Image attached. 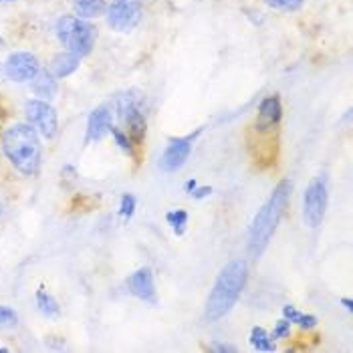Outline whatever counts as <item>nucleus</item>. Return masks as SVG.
Listing matches in <instances>:
<instances>
[{"instance_id":"obj_1","label":"nucleus","mask_w":353,"mask_h":353,"mask_svg":"<svg viewBox=\"0 0 353 353\" xmlns=\"http://www.w3.org/2000/svg\"><path fill=\"white\" fill-rule=\"evenodd\" d=\"M291 192H293V184L289 180L279 182V186L272 190L271 198L265 202V206L259 210V214L252 220L250 234H248V252L252 259H259L271 243L272 234H274L281 218L285 214V208L289 204Z\"/></svg>"},{"instance_id":"obj_2","label":"nucleus","mask_w":353,"mask_h":353,"mask_svg":"<svg viewBox=\"0 0 353 353\" xmlns=\"http://www.w3.org/2000/svg\"><path fill=\"white\" fill-rule=\"evenodd\" d=\"M6 160L25 176H37L41 168V139L30 123H14L2 134Z\"/></svg>"},{"instance_id":"obj_3","label":"nucleus","mask_w":353,"mask_h":353,"mask_svg":"<svg viewBox=\"0 0 353 353\" xmlns=\"http://www.w3.org/2000/svg\"><path fill=\"white\" fill-rule=\"evenodd\" d=\"M246 276H248V267L243 259H234L226 263V267L218 274L216 283L206 301L208 321H218L230 313V309L241 299V293L246 285Z\"/></svg>"},{"instance_id":"obj_4","label":"nucleus","mask_w":353,"mask_h":353,"mask_svg":"<svg viewBox=\"0 0 353 353\" xmlns=\"http://www.w3.org/2000/svg\"><path fill=\"white\" fill-rule=\"evenodd\" d=\"M57 39L65 47V51H71L77 57L91 54L95 41H97V28L89 21H83L79 17H61L57 21Z\"/></svg>"},{"instance_id":"obj_5","label":"nucleus","mask_w":353,"mask_h":353,"mask_svg":"<svg viewBox=\"0 0 353 353\" xmlns=\"http://www.w3.org/2000/svg\"><path fill=\"white\" fill-rule=\"evenodd\" d=\"M145 97L141 91L132 89V91H123L115 97V109L119 119L125 123V128L130 130L128 136L134 137L136 141H141L145 137Z\"/></svg>"},{"instance_id":"obj_6","label":"nucleus","mask_w":353,"mask_h":353,"mask_svg":"<svg viewBox=\"0 0 353 353\" xmlns=\"http://www.w3.org/2000/svg\"><path fill=\"white\" fill-rule=\"evenodd\" d=\"M327 210V182L323 176L311 180L303 196V218L309 228L321 226Z\"/></svg>"},{"instance_id":"obj_7","label":"nucleus","mask_w":353,"mask_h":353,"mask_svg":"<svg viewBox=\"0 0 353 353\" xmlns=\"http://www.w3.org/2000/svg\"><path fill=\"white\" fill-rule=\"evenodd\" d=\"M143 8L137 0H113L108 4V25L117 32H132L141 23Z\"/></svg>"},{"instance_id":"obj_8","label":"nucleus","mask_w":353,"mask_h":353,"mask_svg":"<svg viewBox=\"0 0 353 353\" xmlns=\"http://www.w3.org/2000/svg\"><path fill=\"white\" fill-rule=\"evenodd\" d=\"M25 115L28 123L45 137V139H54L59 134V117L53 105L45 99H30L25 103Z\"/></svg>"},{"instance_id":"obj_9","label":"nucleus","mask_w":353,"mask_h":353,"mask_svg":"<svg viewBox=\"0 0 353 353\" xmlns=\"http://www.w3.org/2000/svg\"><path fill=\"white\" fill-rule=\"evenodd\" d=\"M39 71H41V63L37 54L27 53V51L12 53L4 61V75L12 83L32 81Z\"/></svg>"},{"instance_id":"obj_10","label":"nucleus","mask_w":353,"mask_h":353,"mask_svg":"<svg viewBox=\"0 0 353 353\" xmlns=\"http://www.w3.org/2000/svg\"><path fill=\"white\" fill-rule=\"evenodd\" d=\"M198 134H200V130L186 137H174V139H170V143H168V148L163 152L162 160H160L162 172H168V174L178 172L184 163L188 162V158H190L192 154V143H194V139H196Z\"/></svg>"},{"instance_id":"obj_11","label":"nucleus","mask_w":353,"mask_h":353,"mask_svg":"<svg viewBox=\"0 0 353 353\" xmlns=\"http://www.w3.org/2000/svg\"><path fill=\"white\" fill-rule=\"evenodd\" d=\"M128 289H130V293L134 297L145 301L150 305H156V301H158V297H156V285H154V274H152V269H148V267L137 269L130 276Z\"/></svg>"},{"instance_id":"obj_12","label":"nucleus","mask_w":353,"mask_h":353,"mask_svg":"<svg viewBox=\"0 0 353 353\" xmlns=\"http://www.w3.org/2000/svg\"><path fill=\"white\" fill-rule=\"evenodd\" d=\"M113 128V115L105 105L93 109L89 119H87V137H85V143H91V141H99L108 136Z\"/></svg>"},{"instance_id":"obj_13","label":"nucleus","mask_w":353,"mask_h":353,"mask_svg":"<svg viewBox=\"0 0 353 353\" xmlns=\"http://www.w3.org/2000/svg\"><path fill=\"white\" fill-rule=\"evenodd\" d=\"M281 115H283V105H281V99L276 95L271 97H265L259 105V119H256V128L261 130H269L272 125H276L281 121Z\"/></svg>"},{"instance_id":"obj_14","label":"nucleus","mask_w":353,"mask_h":353,"mask_svg":"<svg viewBox=\"0 0 353 353\" xmlns=\"http://www.w3.org/2000/svg\"><path fill=\"white\" fill-rule=\"evenodd\" d=\"M79 63H81V57H77L71 51H61V53H57L51 59L49 71L53 73L57 79H63V77L73 75L79 69Z\"/></svg>"},{"instance_id":"obj_15","label":"nucleus","mask_w":353,"mask_h":353,"mask_svg":"<svg viewBox=\"0 0 353 353\" xmlns=\"http://www.w3.org/2000/svg\"><path fill=\"white\" fill-rule=\"evenodd\" d=\"M30 89L41 99H53L54 95L59 93V83H57V77L49 69H41L34 75V79L30 81Z\"/></svg>"},{"instance_id":"obj_16","label":"nucleus","mask_w":353,"mask_h":353,"mask_svg":"<svg viewBox=\"0 0 353 353\" xmlns=\"http://www.w3.org/2000/svg\"><path fill=\"white\" fill-rule=\"evenodd\" d=\"M73 8L75 14L83 21H91L97 17H103L108 10V2L105 0H73Z\"/></svg>"},{"instance_id":"obj_17","label":"nucleus","mask_w":353,"mask_h":353,"mask_svg":"<svg viewBox=\"0 0 353 353\" xmlns=\"http://www.w3.org/2000/svg\"><path fill=\"white\" fill-rule=\"evenodd\" d=\"M37 307H39V311H41V315H45V317H49V319H54V317H59L61 315V307H59V303L54 299L53 295H49L47 291H37Z\"/></svg>"},{"instance_id":"obj_18","label":"nucleus","mask_w":353,"mask_h":353,"mask_svg":"<svg viewBox=\"0 0 353 353\" xmlns=\"http://www.w3.org/2000/svg\"><path fill=\"white\" fill-rule=\"evenodd\" d=\"M283 315H285V319L289 321V323H297L303 329H313V327L317 325V317H313V315H307V313H301L297 311L293 305H287L285 309H283Z\"/></svg>"},{"instance_id":"obj_19","label":"nucleus","mask_w":353,"mask_h":353,"mask_svg":"<svg viewBox=\"0 0 353 353\" xmlns=\"http://www.w3.org/2000/svg\"><path fill=\"white\" fill-rule=\"evenodd\" d=\"M250 343H252V347L259 350V352H274V350H276L272 337L263 329V327H254V329L250 331Z\"/></svg>"},{"instance_id":"obj_20","label":"nucleus","mask_w":353,"mask_h":353,"mask_svg":"<svg viewBox=\"0 0 353 353\" xmlns=\"http://www.w3.org/2000/svg\"><path fill=\"white\" fill-rule=\"evenodd\" d=\"M165 220H168V224L174 228L176 234H184L186 224H188V212H186V210H172V212H168Z\"/></svg>"},{"instance_id":"obj_21","label":"nucleus","mask_w":353,"mask_h":353,"mask_svg":"<svg viewBox=\"0 0 353 353\" xmlns=\"http://www.w3.org/2000/svg\"><path fill=\"white\" fill-rule=\"evenodd\" d=\"M265 4L283 12H297L299 8H303L305 0H265Z\"/></svg>"},{"instance_id":"obj_22","label":"nucleus","mask_w":353,"mask_h":353,"mask_svg":"<svg viewBox=\"0 0 353 353\" xmlns=\"http://www.w3.org/2000/svg\"><path fill=\"white\" fill-rule=\"evenodd\" d=\"M19 323V315L10 307H0V329H12Z\"/></svg>"},{"instance_id":"obj_23","label":"nucleus","mask_w":353,"mask_h":353,"mask_svg":"<svg viewBox=\"0 0 353 353\" xmlns=\"http://www.w3.org/2000/svg\"><path fill=\"white\" fill-rule=\"evenodd\" d=\"M134 212H136V198L132 194H123L121 206H119V214L125 220H130V218L134 216Z\"/></svg>"},{"instance_id":"obj_24","label":"nucleus","mask_w":353,"mask_h":353,"mask_svg":"<svg viewBox=\"0 0 353 353\" xmlns=\"http://www.w3.org/2000/svg\"><path fill=\"white\" fill-rule=\"evenodd\" d=\"M113 139H115V143L123 150V152H132V137L128 136V134H123L121 130H117V128H111V132H109Z\"/></svg>"},{"instance_id":"obj_25","label":"nucleus","mask_w":353,"mask_h":353,"mask_svg":"<svg viewBox=\"0 0 353 353\" xmlns=\"http://www.w3.org/2000/svg\"><path fill=\"white\" fill-rule=\"evenodd\" d=\"M291 335V323L287 319H281L276 325H274V331H272V339H285Z\"/></svg>"},{"instance_id":"obj_26","label":"nucleus","mask_w":353,"mask_h":353,"mask_svg":"<svg viewBox=\"0 0 353 353\" xmlns=\"http://www.w3.org/2000/svg\"><path fill=\"white\" fill-rule=\"evenodd\" d=\"M212 194V188L210 186H202V188H194V192H192V196L196 198V200H202V198H206V196H210Z\"/></svg>"},{"instance_id":"obj_27","label":"nucleus","mask_w":353,"mask_h":353,"mask_svg":"<svg viewBox=\"0 0 353 353\" xmlns=\"http://www.w3.org/2000/svg\"><path fill=\"white\" fill-rule=\"evenodd\" d=\"M212 350L214 352H236V347L234 345H228V343H212Z\"/></svg>"},{"instance_id":"obj_28","label":"nucleus","mask_w":353,"mask_h":353,"mask_svg":"<svg viewBox=\"0 0 353 353\" xmlns=\"http://www.w3.org/2000/svg\"><path fill=\"white\" fill-rule=\"evenodd\" d=\"M196 186H198V184H196V180H188V182H186V192H190L192 194Z\"/></svg>"},{"instance_id":"obj_29","label":"nucleus","mask_w":353,"mask_h":353,"mask_svg":"<svg viewBox=\"0 0 353 353\" xmlns=\"http://www.w3.org/2000/svg\"><path fill=\"white\" fill-rule=\"evenodd\" d=\"M341 303H343V305H345V309H347V311H353V303L350 299H341Z\"/></svg>"},{"instance_id":"obj_30","label":"nucleus","mask_w":353,"mask_h":353,"mask_svg":"<svg viewBox=\"0 0 353 353\" xmlns=\"http://www.w3.org/2000/svg\"><path fill=\"white\" fill-rule=\"evenodd\" d=\"M2 73H4V67H0V77H2Z\"/></svg>"},{"instance_id":"obj_31","label":"nucleus","mask_w":353,"mask_h":353,"mask_svg":"<svg viewBox=\"0 0 353 353\" xmlns=\"http://www.w3.org/2000/svg\"><path fill=\"white\" fill-rule=\"evenodd\" d=\"M0 2H17V0H0Z\"/></svg>"},{"instance_id":"obj_32","label":"nucleus","mask_w":353,"mask_h":353,"mask_svg":"<svg viewBox=\"0 0 353 353\" xmlns=\"http://www.w3.org/2000/svg\"><path fill=\"white\" fill-rule=\"evenodd\" d=\"M0 214H2V204H0Z\"/></svg>"}]
</instances>
